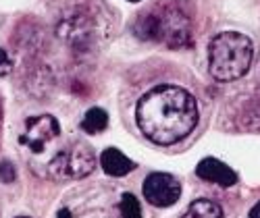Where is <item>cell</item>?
<instances>
[{
  "instance_id": "6",
  "label": "cell",
  "mask_w": 260,
  "mask_h": 218,
  "mask_svg": "<svg viewBox=\"0 0 260 218\" xmlns=\"http://www.w3.org/2000/svg\"><path fill=\"white\" fill-rule=\"evenodd\" d=\"M142 191L148 204L156 208H167L181 198V183L177 177H173L169 172H152L146 177Z\"/></svg>"
},
{
  "instance_id": "5",
  "label": "cell",
  "mask_w": 260,
  "mask_h": 218,
  "mask_svg": "<svg viewBox=\"0 0 260 218\" xmlns=\"http://www.w3.org/2000/svg\"><path fill=\"white\" fill-rule=\"evenodd\" d=\"M60 135V125L52 115H40L25 121V129L21 133V143L31 154H42L52 141Z\"/></svg>"
},
{
  "instance_id": "10",
  "label": "cell",
  "mask_w": 260,
  "mask_h": 218,
  "mask_svg": "<svg viewBox=\"0 0 260 218\" xmlns=\"http://www.w3.org/2000/svg\"><path fill=\"white\" fill-rule=\"evenodd\" d=\"M181 218H223V208L212 200H196L191 202L187 212Z\"/></svg>"
},
{
  "instance_id": "2",
  "label": "cell",
  "mask_w": 260,
  "mask_h": 218,
  "mask_svg": "<svg viewBox=\"0 0 260 218\" xmlns=\"http://www.w3.org/2000/svg\"><path fill=\"white\" fill-rule=\"evenodd\" d=\"M254 60V44L240 31H223L210 40L208 71L214 81L229 83L244 77Z\"/></svg>"
},
{
  "instance_id": "17",
  "label": "cell",
  "mask_w": 260,
  "mask_h": 218,
  "mask_svg": "<svg viewBox=\"0 0 260 218\" xmlns=\"http://www.w3.org/2000/svg\"><path fill=\"white\" fill-rule=\"evenodd\" d=\"M0 121H3V104H0Z\"/></svg>"
},
{
  "instance_id": "12",
  "label": "cell",
  "mask_w": 260,
  "mask_h": 218,
  "mask_svg": "<svg viewBox=\"0 0 260 218\" xmlns=\"http://www.w3.org/2000/svg\"><path fill=\"white\" fill-rule=\"evenodd\" d=\"M119 208H121L123 218H142V208H140V202H138V198H136L134 193H127L125 191L121 195Z\"/></svg>"
},
{
  "instance_id": "3",
  "label": "cell",
  "mask_w": 260,
  "mask_h": 218,
  "mask_svg": "<svg viewBox=\"0 0 260 218\" xmlns=\"http://www.w3.org/2000/svg\"><path fill=\"white\" fill-rule=\"evenodd\" d=\"M140 40L165 44L169 48H183L191 44L189 15L175 3L154 7L144 13L134 27Z\"/></svg>"
},
{
  "instance_id": "19",
  "label": "cell",
  "mask_w": 260,
  "mask_h": 218,
  "mask_svg": "<svg viewBox=\"0 0 260 218\" xmlns=\"http://www.w3.org/2000/svg\"><path fill=\"white\" fill-rule=\"evenodd\" d=\"M17 218H29V216H17Z\"/></svg>"
},
{
  "instance_id": "15",
  "label": "cell",
  "mask_w": 260,
  "mask_h": 218,
  "mask_svg": "<svg viewBox=\"0 0 260 218\" xmlns=\"http://www.w3.org/2000/svg\"><path fill=\"white\" fill-rule=\"evenodd\" d=\"M248 218H260V202L250 210V216H248Z\"/></svg>"
},
{
  "instance_id": "9",
  "label": "cell",
  "mask_w": 260,
  "mask_h": 218,
  "mask_svg": "<svg viewBox=\"0 0 260 218\" xmlns=\"http://www.w3.org/2000/svg\"><path fill=\"white\" fill-rule=\"evenodd\" d=\"M100 166L106 174H111V177H125V174H129L136 168V162L129 160L121 150L106 148L100 154Z\"/></svg>"
},
{
  "instance_id": "4",
  "label": "cell",
  "mask_w": 260,
  "mask_h": 218,
  "mask_svg": "<svg viewBox=\"0 0 260 218\" xmlns=\"http://www.w3.org/2000/svg\"><path fill=\"white\" fill-rule=\"evenodd\" d=\"M94 168H96L94 150L83 141H71L52 156L46 172L54 181H71V179L88 177Z\"/></svg>"
},
{
  "instance_id": "13",
  "label": "cell",
  "mask_w": 260,
  "mask_h": 218,
  "mask_svg": "<svg viewBox=\"0 0 260 218\" xmlns=\"http://www.w3.org/2000/svg\"><path fill=\"white\" fill-rule=\"evenodd\" d=\"M15 177H17L15 164L11 160H3V162H0V181H3V183H13Z\"/></svg>"
},
{
  "instance_id": "8",
  "label": "cell",
  "mask_w": 260,
  "mask_h": 218,
  "mask_svg": "<svg viewBox=\"0 0 260 218\" xmlns=\"http://www.w3.org/2000/svg\"><path fill=\"white\" fill-rule=\"evenodd\" d=\"M196 172L202 181H208V183H216L221 187H231L237 183V172L227 166L225 162L216 160V158H204L200 160V164L196 166Z\"/></svg>"
},
{
  "instance_id": "16",
  "label": "cell",
  "mask_w": 260,
  "mask_h": 218,
  "mask_svg": "<svg viewBox=\"0 0 260 218\" xmlns=\"http://www.w3.org/2000/svg\"><path fill=\"white\" fill-rule=\"evenodd\" d=\"M58 218H73V216H71V212H69L67 208H62V210L58 212Z\"/></svg>"
},
{
  "instance_id": "1",
  "label": "cell",
  "mask_w": 260,
  "mask_h": 218,
  "mask_svg": "<svg viewBox=\"0 0 260 218\" xmlns=\"http://www.w3.org/2000/svg\"><path fill=\"white\" fill-rule=\"evenodd\" d=\"M198 102L177 85H160L144 94L136 108L142 133L158 146H173L185 139L198 125Z\"/></svg>"
},
{
  "instance_id": "14",
  "label": "cell",
  "mask_w": 260,
  "mask_h": 218,
  "mask_svg": "<svg viewBox=\"0 0 260 218\" xmlns=\"http://www.w3.org/2000/svg\"><path fill=\"white\" fill-rule=\"evenodd\" d=\"M13 69V60L9 58V54L0 48V75H9Z\"/></svg>"
},
{
  "instance_id": "11",
  "label": "cell",
  "mask_w": 260,
  "mask_h": 218,
  "mask_svg": "<svg viewBox=\"0 0 260 218\" xmlns=\"http://www.w3.org/2000/svg\"><path fill=\"white\" fill-rule=\"evenodd\" d=\"M106 125H108V115H106V111H102V108H98V106L90 108L81 119V129L88 135L102 133V131L106 129Z\"/></svg>"
},
{
  "instance_id": "18",
  "label": "cell",
  "mask_w": 260,
  "mask_h": 218,
  "mask_svg": "<svg viewBox=\"0 0 260 218\" xmlns=\"http://www.w3.org/2000/svg\"><path fill=\"white\" fill-rule=\"evenodd\" d=\"M129 3H140V0H129Z\"/></svg>"
},
{
  "instance_id": "7",
  "label": "cell",
  "mask_w": 260,
  "mask_h": 218,
  "mask_svg": "<svg viewBox=\"0 0 260 218\" xmlns=\"http://www.w3.org/2000/svg\"><path fill=\"white\" fill-rule=\"evenodd\" d=\"M56 33L67 46H71L75 50H88L94 42L92 21L81 15H73V17H67L64 21H60L56 27Z\"/></svg>"
}]
</instances>
